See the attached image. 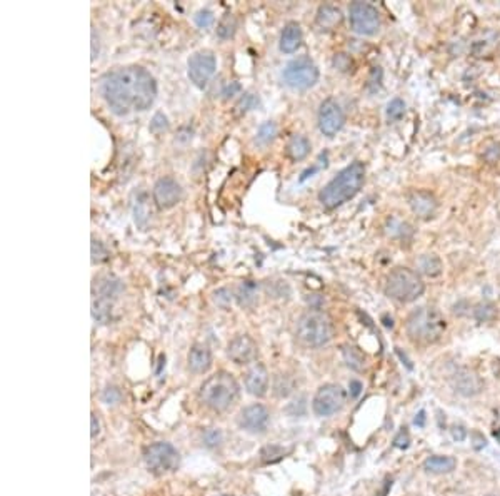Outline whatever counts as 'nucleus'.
<instances>
[{
    "mask_svg": "<svg viewBox=\"0 0 500 496\" xmlns=\"http://www.w3.org/2000/svg\"><path fill=\"white\" fill-rule=\"evenodd\" d=\"M100 92L115 115L144 112L157 97V82L147 69L127 66L109 72L100 82Z\"/></svg>",
    "mask_w": 500,
    "mask_h": 496,
    "instance_id": "1",
    "label": "nucleus"
},
{
    "mask_svg": "<svg viewBox=\"0 0 500 496\" xmlns=\"http://www.w3.org/2000/svg\"><path fill=\"white\" fill-rule=\"evenodd\" d=\"M365 182V166L362 162H352L345 169H342L331 182L320 191L319 200L326 209H337L342 204L361 192Z\"/></svg>",
    "mask_w": 500,
    "mask_h": 496,
    "instance_id": "2",
    "label": "nucleus"
},
{
    "mask_svg": "<svg viewBox=\"0 0 500 496\" xmlns=\"http://www.w3.org/2000/svg\"><path fill=\"white\" fill-rule=\"evenodd\" d=\"M405 329L412 343L429 346L442 340L447 329V321L435 307L422 306L409 316Z\"/></svg>",
    "mask_w": 500,
    "mask_h": 496,
    "instance_id": "3",
    "label": "nucleus"
},
{
    "mask_svg": "<svg viewBox=\"0 0 500 496\" xmlns=\"http://www.w3.org/2000/svg\"><path fill=\"white\" fill-rule=\"evenodd\" d=\"M199 396L207 408L222 413L229 409L234 404V401L237 400L238 383L227 371H219V373L205 379L202 386H200Z\"/></svg>",
    "mask_w": 500,
    "mask_h": 496,
    "instance_id": "4",
    "label": "nucleus"
},
{
    "mask_svg": "<svg viewBox=\"0 0 500 496\" xmlns=\"http://www.w3.org/2000/svg\"><path fill=\"white\" fill-rule=\"evenodd\" d=\"M425 283L417 271L410 268H395L387 276L386 294L402 305L417 301L424 294Z\"/></svg>",
    "mask_w": 500,
    "mask_h": 496,
    "instance_id": "5",
    "label": "nucleus"
},
{
    "mask_svg": "<svg viewBox=\"0 0 500 496\" xmlns=\"http://www.w3.org/2000/svg\"><path fill=\"white\" fill-rule=\"evenodd\" d=\"M297 336L310 348L326 346L333 337V323L331 316L320 309H309L297 321Z\"/></svg>",
    "mask_w": 500,
    "mask_h": 496,
    "instance_id": "6",
    "label": "nucleus"
},
{
    "mask_svg": "<svg viewBox=\"0 0 500 496\" xmlns=\"http://www.w3.org/2000/svg\"><path fill=\"white\" fill-rule=\"evenodd\" d=\"M284 80L289 87L305 91V89H310L312 85L317 84L319 69L312 59L302 55V57L294 59L285 66Z\"/></svg>",
    "mask_w": 500,
    "mask_h": 496,
    "instance_id": "7",
    "label": "nucleus"
},
{
    "mask_svg": "<svg viewBox=\"0 0 500 496\" xmlns=\"http://www.w3.org/2000/svg\"><path fill=\"white\" fill-rule=\"evenodd\" d=\"M144 460L153 473L164 474L175 472L181 465V455L170 443H153L145 448Z\"/></svg>",
    "mask_w": 500,
    "mask_h": 496,
    "instance_id": "8",
    "label": "nucleus"
},
{
    "mask_svg": "<svg viewBox=\"0 0 500 496\" xmlns=\"http://www.w3.org/2000/svg\"><path fill=\"white\" fill-rule=\"evenodd\" d=\"M347 403V393L339 384H324L315 393L314 401H312V408L317 416H332V414L339 413Z\"/></svg>",
    "mask_w": 500,
    "mask_h": 496,
    "instance_id": "9",
    "label": "nucleus"
},
{
    "mask_svg": "<svg viewBox=\"0 0 500 496\" xmlns=\"http://www.w3.org/2000/svg\"><path fill=\"white\" fill-rule=\"evenodd\" d=\"M349 19L350 27L358 36H374L380 29L379 10L372 3L354 2L349 7Z\"/></svg>",
    "mask_w": 500,
    "mask_h": 496,
    "instance_id": "10",
    "label": "nucleus"
},
{
    "mask_svg": "<svg viewBox=\"0 0 500 496\" xmlns=\"http://www.w3.org/2000/svg\"><path fill=\"white\" fill-rule=\"evenodd\" d=\"M217 71V59L211 50H199L189 59V74L190 82L197 85L199 89H204L212 75Z\"/></svg>",
    "mask_w": 500,
    "mask_h": 496,
    "instance_id": "11",
    "label": "nucleus"
},
{
    "mask_svg": "<svg viewBox=\"0 0 500 496\" xmlns=\"http://www.w3.org/2000/svg\"><path fill=\"white\" fill-rule=\"evenodd\" d=\"M345 124V114L333 99H326L319 107V129L327 138H333Z\"/></svg>",
    "mask_w": 500,
    "mask_h": 496,
    "instance_id": "12",
    "label": "nucleus"
},
{
    "mask_svg": "<svg viewBox=\"0 0 500 496\" xmlns=\"http://www.w3.org/2000/svg\"><path fill=\"white\" fill-rule=\"evenodd\" d=\"M152 198L159 209L174 207L182 199V187L174 177H160L153 184Z\"/></svg>",
    "mask_w": 500,
    "mask_h": 496,
    "instance_id": "13",
    "label": "nucleus"
},
{
    "mask_svg": "<svg viewBox=\"0 0 500 496\" xmlns=\"http://www.w3.org/2000/svg\"><path fill=\"white\" fill-rule=\"evenodd\" d=\"M271 421V413L264 404H250L242 409L238 425L249 433H264Z\"/></svg>",
    "mask_w": 500,
    "mask_h": 496,
    "instance_id": "14",
    "label": "nucleus"
},
{
    "mask_svg": "<svg viewBox=\"0 0 500 496\" xmlns=\"http://www.w3.org/2000/svg\"><path fill=\"white\" fill-rule=\"evenodd\" d=\"M257 351L259 349L255 341L247 335L235 336L227 348L229 358L232 359L235 365H249V363L257 358Z\"/></svg>",
    "mask_w": 500,
    "mask_h": 496,
    "instance_id": "15",
    "label": "nucleus"
},
{
    "mask_svg": "<svg viewBox=\"0 0 500 496\" xmlns=\"http://www.w3.org/2000/svg\"><path fill=\"white\" fill-rule=\"evenodd\" d=\"M410 211L416 214L421 219H430L435 216L439 209V200L432 192L429 191H414L409 196Z\"/></svg>",
    "mask_w": 500,
    "mask_h": 496,
    "instance_id": "16",
    "label": "nucleus"
},
{
    "mask_svg": "<svg viewBox=\"0 0 500 496\" xmlns=\"http://www.w3.org/2000/svg\"><path fill=\"white\" fill-rule=\"evenodd\" d=\"M123 291V284L119 277L114 275H102L93 279L92 294L97 299H105V301L115 302Z\"/></svg>",
    "mask_w": 500,
    "mask_h": 496,
    "instance_id": "17",
    "label": "nucleus"
},
{
    "mask_svg": "<svg viewBox=\"0 0 500 496\" xmlns=\"http://www.w3.org/2000/svg\"><path fill=\"white\" fill-rule=\"evenodd\" d=\"M245 386L250 395L257 397L266 396V393L268 390V373H267V367L264 366L262 363H255V365L247 371Z\"/></svg>",
    "mask_w": 500,
    "mask_h": 496,
    "instance_id": "18",
    "label": "nucleus"
},
{
    "mask_svg": "<svg viewBox=\"0 0 500 496\" xmlns=\"http://www.w3.org/2000/svg\"><path fill=\"white\" fill-rule=\"evenodd\" d=\"M454 388L457 393L464 396H476L482 391V381L472 371L460 370L454 376Z\"/></svg>",
    "mask_w": 500,
    "mask_h": 496,
    "instance_id": "19",
    "label": "nucleus"
},
{
    "mask_svg": "<svg viewBox=\"0 0 500 496\" xmlns=\"http://www.w3.org/2000/svg\"><path fill=\"white\" fill-rule=\"evenodd\" d=\"M187 363H189L190 371H194V373H205L212 366L211 349L204 344H195L189 351Z\"/></svg>",
    "mask_w": 500,
    "mask_h": 496,
    "instance_id": "20",
    "label": "nucleus"
},
{
    "mask_svg": "<svg viewBox=\"0 0 500 496\" xmlns=\"http://www.w3.org/2000/svg\"><path fill=\"white\" fill-rule=\"evenodd\" d=\"M302 44V29L297 22H289L280 34V50L284 54H294Z\"/></svg>",
    "mask_w": 500,
    "mask_h": 496,
    "instance_id": "21",
    "label": "nucleus"
},
{
    "mask_svg": "<svg viewBox=\"0 0 500 496\" xmlns=\"http://www.w3.org/2000/svg\"><path fill=\"white\" fill-rule=\"evenodd\" d=\"M344 20V15H342L340 8L335 6H320L317 10V25L324 31H332V29L339 27Z\"/></svg>",
    "mask_w": 500,
    "mask_h": 496,
    "instance_id": "22",
    "label": "nucleus"
},
{
    "mask_svg": "<svg viewBox=\"0 0 500 496\" xmlns=\"http://www.w3.org/2000/svg\"><path fill=\"white\" fill-rule=\"evenodd\" d=\"M455 468H457V460L454 456L435 455L424 461V469L427 473H432V474H447L454 472Z\"/></svg>",
    "mask_w": 500,
    "mask_h": 496,
    "instance_id": "23",
    "label": "nucleus"
},
{
    "mask_svg": "<svg viewBox=\"0 0 500 496\" xmlns=\"http://www.w3.org/2000/svg\"><path fill=\"white\" fill-rule=\"evenodd\" d=\"M259 296V284L254 283V281H242L238 284L237 293H235V298H237V302L242 307H252L257 302Z\"/></svg>",
    "mask_w": 500,
    "mask_h": 496,
    "instance_id": "24",
    "label": "nucleus"
},
{
    "mask_svg": "<svg viewBox=\"0 0 500 496\" xmlns=\"http://www.w3.org/2000/svg\"><path fill=\"white\" fill-rule=\"evenodd\" d=\"M310 152V143L305 136H294L292 139L289 140L287 147H285V154H287L289 159L292 161H302L309 156Z\"/></svg>",
    "mask_w": 500,
    "mask_h": 496,
    "instance_id": "25",
    "label": "nucleus"
},
{
    "mask_svg": "<svg viewBox=\"0 0 500 496\" xmlns=\"http://www.w3.org/2000/svg\"><path fill=\"white\" fill-rule=\"evenodd\" d=\"M418 271L424 272L429 277H437L442 275V261H440L435 254H424L417 261Z\"/></svg>",
    "mask_w": 500,
    "mask_h": 496,
    "instance_id": "26",
    "label": "nucleus"
},
{
    "mask_svg": "<svg viewBox=\"0 0 500 496\" xmlns=\"http://www.w3.org/2000/svg\"><path fill=\"white\" fill-rule=\"evenodd\" d=\"M112 311H114V302L97 298L92 299V318L99 321L100 324L110 323V319H112Z\"/></svg>",
    "mask_w": 500,
    "mask_h": 496,
    "instance_id": "27",
    "label": "nucleus"
},
{
    "mask_svg": "<svg viewBox=\"0 0 500 496\" xmlns=\"http://www.w3.org/2000/svg\"><path fill=\"white\" fill-rule=\"evenodd\" d=\"M235 31H237V20H235V17L232 14L224 15V19L217 25V36H219L222 41H227V38H232L235 36Z\"/></svg>",
    "mask_w": 500,
    "mask_h": 496,
    "instance_id": "28",
    "label": "nucleus"
},
{
    "mask_svg": "<svg viewBox=\"0 0 500 496\" xmlns=\"http://www.w3.org/2000/svg\"><path fill=\"white\" fill-rule=\"evenodd\" d=\"M344 358H345V363H347V366L352 367V370L361 371L362 367H364V363H365L364 354L358 351L357 348H354V346H344Z\"/></svg>",
    "mask_w": 500,
    "mask_h": 496,
    "instance_id": "29",
    "label": "nucleus"
},
{
    "mask_svg": "<svg viewBox=\"0 0 500 496\" xmlns=\"http://www.w3.org/2000/svg\"><path fill=\"white\" fill-rule=\"evenodd\" d=\"M149 216H151V211H149V206H147V196L140 194L139 198H137L135 206H134L135 222L139 226H144L145 222L149 221Z\"/></svg>",
    "mask_w": 500,
    "mask_h": 496,
    "instance_id": "30",
    "label": "nucleus"
},
{
    "mask_svg": "<svg viewBox=\"0 0 500 496\" xmlns=\"http://www.w3.org/2000/svg\"><path fill=\"white\" fill-rule=\"evenodd\" d=\"M275 134H277L275 124L268 121V122L262 124V126L259 127L257 138H255V143L260 144V145H266V144H268V143H272L273 138H275Z\"/></svg>",
    "mask_w": 500,
    "mask_h": 496,
    "instance_id": "31",
    "label": "nucleus"
},
{
    "mask_svg": "<svg viewBox=\"0 0 500 496\" xmlns=\"http://www.w3.org/2000/svg\"><path fill=\"white\" fill-rule=\"evenodd\" d=\"M285 451L284 448L282 446H277V444H271V446H266L262 450V453H260V456H262V460L266 461V463H275V461L282 460L285 456Z\"/></svg>",
    "mask_w": 500,
    "mask_h": 496,
    "instance_id": "32",
    "label": "nucleus"
},
{
    "mask_svg": "<svg viewBox=\"0 0 500 496\" xmlns=\"http://www.w3.org/2000/svg\"><path fill=\"white\" fill-rule=\"evenodd\" d=\"M405 114V102L395 97L387 104V117L392 121H399L402 115Z\"/></svg>",
    "mask_w": 500,
    "mask_h": 496,
    "instance_id": "33",
    "label": "nucleus"
},
{
    "mask_svg": "<svg viewBox=\"0 0 500 496\" xmlns=\"http://www.w3.org/2000/svg\"><path fill=\"white\" fill-rule=\"evenodd\" d=\"M212 299H213V302H215L217 306L222 307V309H227V307L232 305L234 296H232V293H230L227 288H220V289H217L215 293H213Z\"/></svg>",
    "mask_w": 500,
    "mask_h": 496,
    "instance_id": "34",
    "label": "nucleus"
},
{
    "mask_svg": "<svg viewBox=\"0 0 500 496\" xmlns=\"http://www.w3.org/2000/svg\"><path fill=\"white\" fill-rule=\"evenodd\" d=\"M107 259H109V251H107V247L102 245L100 241H97V239H92V263L100 264L105 263Z\"/></svg>",
    "mask_w": 500,
    "mask_h": 496,
    "instance_id": "35",
    "label": "nucleus"
},
{
    "mask_svg": "<svg viewBox=\"0 0 500 496\" xmlns=\"http://www.w3.org/2000/svg\"><path fill=\"white\" fill-rule=\"evenodd\" d=\"M257 104H259V97L255 96V94L247 92V94H243V96H242L241 102L237 104V109H238V112H247V110H250V109H254V107H257Z\"/></svg>",
    "mask_w": 500,
    "mask_h": 496,
    "instance_id": "36",
    "label": "nucleus"
},
{
    "mask_svg": "<svg viewBox=\"0 0 500 496\" xmlns=\"http://www.w3.org/2000/svg\"><path fill=\"white\" fill-rule=\"evenodd\" d=\"M167 129H169V119L162 112H157L151 122V131L153 134H162Z\"/></svg>",
    "mask_w": 500,
    "mask_h": 496,
    "instance_id": "37",
    "label": "nucleus"
},
{
    "mask_svg": "<svg viewBox=\"0 0 500 496\" xmlns=\"http://www.w3.org/2000/svg\"><path fill=\"white\" fill-rule=\"evenodd\" d=\"M194 20H195V24H197V27L207 29L213 24L215 17H213L211 10H200V12H197V15H195Z\"/></svg>",
    "mask_w": 500,
    "mask_h": 496,
    "instance_id": "38",
    "label": "nucleus"
},
{
    "mask_svg": "<svg viewBox=\"0 0 500 496\" xmlns=\"http://www.w3.org/2000/svg\"><path fill=\"white\" fill-rule=\"evenodd\" d=\"M241 91H242L241 82L232 80V82H227L224 85V89H222V97H224L225 101H229V99H232V97L237 96V94H241Z\"/></svg>",
    "mask_w": 500,
    "mask_h": 496,
    "instance_id": "39",
    "label": "nucleus"
},
{
    "mask_svg": "<svg viewBox=\"0 0 500 496\" xmlns=\"http://www.w3.org/2000/svg\"><path fill=\"white\" fill-rule=\"evenodd\" d=\"M222 442V433L219 430H213V428H211V430H207L204 433V443L207 444V446H217V444H220Z\"/></svg>",
    "mask_w": 500,
    "mask_h": 496,
    "instance_id": "40",
    "label": "nucleus"
},
{
    "mask_svg": "<svg viewBox=\"0 0 500 496\" xmlns=\"http://www.w3.org/2000/svg\"><path fill=\"white\" fill-rule=\"evenodd\" d=\"M484 157H485L487 162H490V164H494V162H499L500 161V144L494 143L492 145H489V147L485 149Z\"/></svg>",
    "mask_w": 500,
    "mask_h": 496,
    "instance_id": "41",
    "label": "nucleus"
},
{
    "mask_svg": "<svg viewBox=\"0 0 500 496\" xmlns=\"http://www.w3.org/2000/svg\"><path fill=\"white\" fill-rule=\"evenodd\" d=\"M495 318V311L490 305H484L477 309V319L478 321H489Z\"/></svg>",
    "mask_w": 500,
    "mask_h": 496,
    "instance_id": "42",
    "label": "nucleus"
},
{
    "mask_svg": "<svg viewBox=\"0 0 500 496\" xmlns=\"http://www.w3.org/2000/svg\"><path fill=\"white\" fill-rule=\"evenodd\" d=\"M104 401L107 404H114V403H119L121 401V391L117 390V388H107V390L104 391Z\"/></svg>",
    "mask_w": 500,
    "mask_h": 496,
    "instance_id": "43",
    "label": "nucleus"
},
{
    "mask_svg": "<svg viewBox=\"0 0 500 496\" xmlns=\"http://www.w3.org/2000/svg\"><path fill=\"white\" fill-rule=\"evenodd\" d=\"M410 444V436L407 431H400L399 436L394 439V446L395 448H400V450H405V448H409Z\"/></svg>",
    "mask_w": 500,
    "mask_h": 496,
    "instance_id": "44",
    "label": "nucleus"
},
{
    "mask_svg": "<svg viewBox=\"0 0 500 496\" xmlns=\"http://www.w3.org/2000/svg\"><path fill=\"white\" fill-rule=\"evenodd\" d=\"M100 52V42H99V36H97L96 27H92V61H96L99 57Z\"/></svg>",
    "mask_w": 500,
    "mask_h": 496,
    "instance_id": "45",
    "label": "nucleus"
},
{
    "mask_svg": "<svg viewBox=\"0 0 500 496\" xmlns=\"http://www.w3.org/2000/svg\"><path fill=\"white\" fill-rule=\"evenodd\" d=\"M452 436H454V439H457V442H462L465 438V430L462 426H454L452 428Z\"/></svg>",
    "mask_w": 500,
    "mask_h": 496,
    "instance_id": "46",
    "label": "nucleus"
},
{
    "mask_svg": "<svg viewBox=\"0 0 500 496\" xmlns=\"http://www.w3.org/2000/svg\"><path fill=\"white\" fill-rule=\"evenodd\" d=\"M91 421H92L91 435H92V438H96V436L99 435V431H100V425H99V420H97V416L93 413L91 414Z\"/></svg>",
    "mask_w": 500,
    "mask_h": 496,
    "instance_id": "47",
    "label": "nucleus"
},
{
    "mask_svg": "<svg viewBox=\"0 0 500 496\" xmlns=\"http://www.w3.org/2000/svg\"><path fill=\"white\" fill-rule=\"evenodd\" d=\"M361 391H362L361 383L356 381V379H354V381H350V395H352V397H357L358 395H361Z\"/></svg>",
    "mask_w": 500,
    "mask_h": 496,
    "instance_id": "48",
    "label": "nucleus"
},
{
    "mask_svg": "<svg viewBox=\"0 0 500 496\" xmlns=\"http://www.w3.org/2000/svg\"><path fill=\"white\" fill-rule=\"evenodd\" d=\"M424 421H425V411H421V413H418V416L416 418V425L417 426H424Z\"/></svg>",
    "mask_w": 500,
    "mask_h": 496,
    "instance_id": "49",
    "label": "nucleus"
},
{
    "mask_svg": "<svg viewBox=\"0 0 500 496\" xmlns=\"http://www.w3.org/2000/svg\"><path fill=\"white\" fill-rule=\"evenodd\" d=\"M495 438L500 439V431H497V433H495Z\"/></svg>",
    "mask_w": 500,
    "mask_h": 496,
    "instance_id": "50",
    "label": "nucleus"
},
{
    "mask_svg": "<svg viewBox=\"0 0 500 496\" xmlns=\"http://www.w3.org/2000/svg\"><path fill=\"white\" fill-rule=\"evenodd\" d=\"M224 496H230V495H224Z\"/></svg>",
    "mask_w": 500,
    "mask_h": 496,
    "instance_id": "51",
    "label": "nucleus"
}]
</instances>
